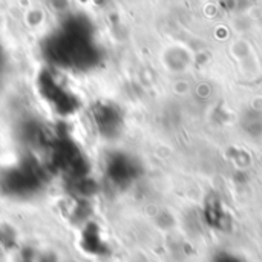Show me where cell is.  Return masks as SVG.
Listing matches in <instances>:
<instances>
[{
	"mask_svg": "<svg viewBox=\"0 0 262 262\" xmlns=\"http://www.w3.org/2000/svg\"><path fill=\"white\" fill-rule=\"evenodd\" d=\"M43 175L35 164H18L11 167L0 177V187L3 192L14 196H28L40 190Z\"/></svg>",
	"mask_w": 262,
	"mask_h": 262,
	"instance_id": "1",
	"label": "cell"
},
{
	"mask_svg": "<svg viewBox=\"0 0 262 262\" xmlns=\"http://www.w3.org/2000/svg\"><path fill=\"white\" fill-rule=\"evenodd\" d=\"M94 121L100 134L112 135L118 126V114L112 106H100V107H95Z\"/></svg>",
	"mask_w": 262,
	"mask_h": 262,
	"instance_id": "3",
	"label": "cell"
},
{
	"mask_svg": "<svg viewBox=\"0 0 262 262\" xmlns=\"http://www.w3.org/2000/svg\"><path fill=\"white\" fill-rule=\"evenodd\" d=\"M38 92L46 100V103L51 104L52 109L58 114H69L77 109V98L74 92L66 89L60 81H55L54 78L40 81Z\"/></svg>",
	"mask_w": 262,
	"mask_h": 262,
	"instance_id": "2",
	"label": "cell"
}]
</instances>
